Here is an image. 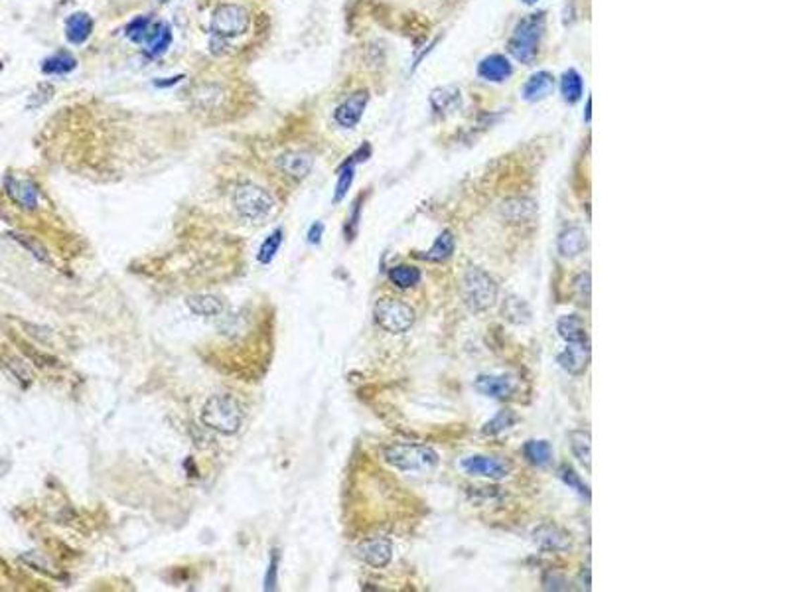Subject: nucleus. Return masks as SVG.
<instances>
[{"label": "nucleus", "instance_id": "9b49d317", "mask_svg": "<svg viewBox=\"0 0 789 592\" xmlns=\"http://www.w3.org/2000/svg\"><path fill=\"white\" fill-rule=\"evenodd\" d=\"M358 555H360L361 561L367 562L370 567L383 569L393 559V543L385 537H373V539L361 543L358 547Z\"/></svg>", "mask_w": 789, "mask_h": 592}, {"label": "nucleus", "instance_id": "393cba45", "mask_svg": "<svg viewBox=\"0 0 789 592\" xmlns=\"http://www.w3.org/2000/svg\"><path fill=\"white\" fill-rule=\"evenodd\" d=\"M454 247H456L454 235H452L450 231H444V233H440L438 239L434 241V245L430 247L429 251L422 255V259H427V261H432V263L446 261V259L452 257Z\"/></svg>", "mask_w": 789, "mask_h": 592}, {"label": "nucleus", "instance_id": "cd10ccee", "mask_svg": "<svg viewBox=\"0 0 789 592\" xmlns=\"http://www.w3.org/2000/svg\"><path fill=\"white\" fill-rule=\"evenodd\" d=\"M391 282L397 286V289H412L420 282V271L417 267H410V265H399V267H393L389 271Z\"/></svg>", "mask_w": 789, "mask_h": 592}, {"label": "nucleus", "instance_id": "7c9ffc66", "mask_svg": "<svg viewBox=\"0 0 789 592\" xmlns=\"http://www.w3.org/2000/svg\"><path fill=\"white\" fill-rule=\"evenodd\" d=\"M515 421H517V417H515V412L510 411V409H501L491 421H488L486 424H484V434H500V432H503L505 429H510V427H513L515 424Z\"/></svg>", "mask_w": 789, "mask_h": 592}, {"label": "nucleus", "instance_id": "f257e3e1", "mask_svg": "<svg viewBox=\"0 0 789 592\" xmlns=\"http://www.w3.org/2000/svg\"><path fill=\"white\" fill-rule=\"evenodd\" d=\"M245 421V407L237 397L220 393L210 397L201 409V422L220 434H235Z\"/></svg>", "mask_w": 789, "mask_h": 592}, {"label": "nucleus", "instance_id": "2eb2a0df", "mask_svg": "<svg viewBox=\"0 0 789 592\" xmlns=\"http://www.w3.org/2000/svg\"><path fill=\"white\" fill-rule=\"evenodd\" d=\"M557 247H559V253L564 259H572V257H579L580 253H584V249L588 247V237H586L584 229L572 225V227L560 231Z\"/></svg>", "mask_w": 789, "mask_h": 592}, {"label": "nucleus", "instance_id": "58836bf2", "mask_svg": "<svg viewBox=\"0 0 789 592\" xmlns=\"http://www.w3.org/2000/svg\"><path fill=\"white\" fill-rule=\"evenodd\" d=\"M277 572H279V557H277V551H274L272 557H270L269 571H267V579H265L267 591H274L277 588Z\"/></svg>", "mask_w": 789, "mask_h": 592}, {"label": "nucleus", "instance_id": "473e14b6", "mask_svg": "<svg viewBox=\"0 0 789 592\" xmlns=\"http://www.w3.org/2000/svg\"><path fill=\"white\" fill-rule=\"evenodd\" d=\"M460 103V91L456 87H444V89H436L432 93V105L436 111H450L454 109Z\"/></svg>", "mask_w": 789, "mask_h": 592}, {"label": "nucleus", "instance_id": "2f4dec72", "mask_svg": "<svg viewBox=\"0 0 789 592\" xmlns=\"http://www.w3.org/2000/svg\"><path fill=\"white\" fill-rule=\"evenodd\" d=\"M282 229H274L272 233H270L269 237L263 241V245H260L259 249V255H257V259H259V263H263V265H269L272 259H274V255L279 253L280 245H282Z\"/></svg>", "mask_w": 789, "mask_h": 592}, {"label": "nucleus", "instance_id": "ddd939ff", "mask_svg": "<svg viewBox=\"0 0 789 592\" xmlns=\"http://www.w3.org/2000/svg\"><path fill=\"white\" fill-rule=\"evenodd\" d=\"M476 389L491 399H507L515 391V382L507 375H480L476 379Z\"/></svg>", "mask_w": 789, "mask_h": 592}, {"label": "nucleus", "instance_id": "5701e85b", "mask_svg": "<svg viewBox=\"0 0 789 592\" xmlns=\"http://www.w3.org/2000/svg\"><path fill=\"white\" fill-rule=\"evenodd\" d=\"M146 46H149L150 56H158L162 51L168 50L172 42V32L168 24H154L152 28H149L146 32Z\"/></svg>", "mask_w": 789, "mask_h": 592}, {"label": "nucleus", "instance_id": "b1692460", "mask_svg": "<svg viewBox=\"0 0 789 592\" xmlns=\"http://www.w3.org/2000/svg\"><path fill=\"white\" fill-rule=\"evenodd\" d=\"M569 439L574 458H579L580 464H584L586 468H590V464H592V460H590L592 458V439H590V432L579 429V431L570 432Z\"/></svg>", "mask_w": 789, "mask_h": 592}, {"label": "nucleus", "instance_id": "1a4fd4ad", "mask_svg": "<svg viewBox=\"0 0 789 592\" xmlns=\"http://www.w3.org/2000/svg\"><path fill=\"white\" fill-rule=\"evenodd\" d=\"M367 101H370L367 91H358V93L350 95L341 105H338V109L334 111V121L338 122L341 129H353L361 121L363 111L367 107Z\"/></svg>", "mask_w": 789, "mask_h": 592}, {"label": "nucleus", "instance_id": "0eeeda50", "mask_svg": "<svg viewBox=\"0 0 789 592\" xmlns=\"http://www.w3.org/2000/svg\"><path fill=\"white\" fill-rule=\"evenodd\" d=\"M247 26H249V14H247V8H243L239 4H221L215 8L213 18H211V30L221 38L241 36L243 32H247Z\"/></svg>", "mask_w": 789, "mask_h": 592}, {"label": "nucleus", "instance_id": "a878e982", "mask_svg": "<svg viewBox=\"0 0 789 592\" xmlns=\"http://www.w3.org/2000/svg\"><path fill=\"white\" fill-rule=\"evenodd\" d=\"M503 318H507L513 324H527L531 320V308L527 302L519 296H507L503 301Z\"/></svg>", "mask_w": 789, "mask_h": 592}, {"label": "nucleus", "instance_id": "f704fd0d", "mask_svg": "<svg viewBox=\"0 0 789 592\" xmlns=\"http://www.w3.org/2000/svg\"><path fill=\"white\" fill-rule=\"evenodd\" d=\"M560 478L564 480V484H569L572 490H576V492L580 493V496H586V498H590V492H588V486L580 480V476L574 472V468H570V466H560Z\"/></svg>", "mask_w": 789, "mask_h": 592}, {"label": "nucleus", "instance_id": "7ed1b4c3", "mask_svg": "<svg viewBox=\"0 0 789 592\" xmlns=\"http://www.w3.org/2000/svg\"><path fill=\"white\" fill-rule=\"evenodd\" d=\"M383 458L391 466L405 472L430 470L438 464V454L427 444H410V442H395L383 448Z\"/></svg>", "mask_w": 789, "mask_h": 592}, {"label": "nucleus", "instance_id": "412c9836", "mask_svg": "<svg viewBox=\"0 0 789 592\" xmlns=\"http://www.w3.org/2000/svg\"><path fill=\"white\" fill-rule=\"evenodd\" d=\"M279 166L284 174L300 180L312 170V156H308L306 152H290V154L280 156Z\"/></svg>", "mask_w": 789, "mask_h": 592}, {"label": "nucleus", "instance_id": "ea45409f", "mask_svg": "<svg viewBox=\"0 0 789 592\" xmlns=\"http://www.w3.org/2000/svg\"><path fill=\"white\" fill-rule=\"evenodd\" d=\"M574 289L579 291L580 298H590V272H580L574 281Z\"/></svg>", "mask_w": 789, "mask_h": 592}, {"label": "nucleus", "instance_id": "c03bdc74", "mask_svg": "<svg viewBox=\"0 0 789 592\" xmlns=\"http://www.w3.org/2000/svg\"><path fill=\"white\" fill-rule=\"evenodd\" d=\"M523 2H525V4H535L537 0H523Z\"/></svg>", "mask_w": 789, "mask_h": 592}, {"label": "nucleus", "instance_id": "4468645a", "mask_svg": "<svg viewBox=\"0 0 789 592\" xmlns=\"http://www.w3.org/2000/svg\"><path fill=\"white\" fill-rule=\"evenodd\" d=\"M6 191L12 198V201L16 206H20L22 210H36L38 206V188L28 180H20V178H8L6 180Z\"/></svg>", "mask_w": 789, "mask_h": 592}, {"label": "nucleus", "instance_id": "aec40b11", "mask_svg": "<svg viewBox=\"0 0 789 592\" xmlns=\"http://www.w3.org/2000/svg\"><path fill=\"white\" fill-rule=\"evenodd\" d=\"M553 85H555V80H553V75H550L549 71H537L525 83L523 97L527 101L545 99L550 91H553Z\"/></svg>", "mask_w": 789, "mask_h": 592}, {"label": "nucleus", "instance_id": "dca6fc26", "mask_svg": "<svg viewBox=\"0 0 789 592\" xmlns=\"http://www.w3.org/2000/svg\"><path fill=\"white\" fill-rule=\"evenodd\" d=\"M511 71L513 70H511L510 60L505 56H500V53L488 56L486 60H481L480 68H478L481 80L493 81V83H501V81L507 80Z\"/></svg>", "mask_w": 789, "mask_h": 592}, {"label": "nucleus", "instance_id": "c9c22d12", "mask_svg": "<svg viewBox=\"0 0 789 592\" xmlns=\"http://www.w3.org/2000/svg\"><path fill=\"white\" fill-rule=\"evenodd\" d=\"M149 28H150L149 18H139V20H134L132 24H130L129 30H127V34H129L130 40L142 42L144 38H146V32H149Z\"/></svg>", "mask_w": 789, "mask_h": 592}, {"label": "nucleus", "instance_id": "f8f14e48", "mask_svg": "<svg viewBox=\"0 0 789 592\" xmlns=\"http://www.w3.org/2000/svg\"><path fill=\"white\" fill-rule=\"evenodd\" d=\"M533 539L545 551H569L570 547H572L569 533H564L560 527L550 525V523H545V525L537 527L535 533H533Z\"/></svg>", "mask_w": 789, "mask_h": 592}, {"label": "nucleus", "instance_id": "f03ea898", "mask_svg": "<svg viewBox=\"0 0 789 592\" xmlns=\"http://www.w3.org/2000/svg\"><path fill=\"white\" fill-rule=\"evenodd\" d=\"M500 286L490 272L480 267H469L462 281V296L472 312H486L498 302Z\"/></svg>", "mask_w": 789, "mask_h": 592}, {"label": "nucleus", "instance_id": "423d86ee", "mask_svg": "<svg viewBox=\"0 0 789 592\" xmlns=\"http://www.w3.org/2000/svg\"><path fill=\"white\" fill-rule=\"evenodd\" d=\"M233 203H235V210L239 211L241 218L253 221L265 220L274 206L269 191L255 186V184L237 186V190L233 194Z\"/></svg>", "mask_w": 789, "mask_h": 592}, {"label": "nucleus", "instance_id": "f3484780", "mask_svg": "<svg viewBox=\"0 0 789 592\" xmlns=\"http://www.w3.org/2000/svg\"><path fill=\"white\" fill-rule=\"evenodd\" d=\"M503 218L510 223H527L535 218L537 206L529 198H511L503 203Z\"/></svg>", "mask_w": 789, "mask_h": 592}, {"label": "nucleus", "instance_id": "72a5a7b5", "mask_svg": "<svg viewBox=\"0 0 789 592\" xmlns=\"http://www.w3.org/2000/svg\"><path fill=\"white\" fill-rule=\"evenodd\" d=\"M351 182H353V162H346L340 168V178L336 184V194H334V201L338 203L346 198V194L350 190Z\"/></svg>", "mask_w": 789, "mask_h": 592}, {"label": "nucleus", "instance_id": "37998d69", "mask_svg": "<svg viewBox=\"0 0 789 592\" xmlns=\"http://www.w3.org/2000/svg\"><path fill=\"white\" fill-rule=\"evenodd\" d=\"M590 103H592L590 99L586 101V121H590Z\"/></svg>", "mask_w": 789, "mask_h": 592}, {"label": "nucleus", "instance_id": "20e7f679", "mask_svg": "<svg viewBox=\"0 0 789 592\" xmlns=\"http://www.w3.org/2000/svg\"><path fill=\"white\" fill-rule=\"evenodd\" d=\"M545 34V14H529L517 24L510 40V53L521 63H531L537 58L541 38Z\"/></svg>", "mask_w": 789, "mask_h": 592}, {"label": "nucleus", "instance_id": "c756f323", "mask_svg": "<svg viewBox=\"0 0 789 592\" xmlns=\"http://www.w3.org/2000/svg\"><path fill=\"white\" fill-rule=\"evenodd\" d=\"M582 91H584V83H582V77H580L579 71H567L562 75V80H560V93H562L564 101L576 103L582 97Z\"/></svg>", "mask_w": 789, "mask_h": 592}, {"label": "nucleus", "instance_id": "e433bc0d", "mask_svg": "<svg viewBox=\"0 0 789 592\" xmlns=\"http://www.w3.org/2000/svg\"><path fill=\"white\" fill-rule=\"evenodd\" d=\"M14 239L18 243H22L28 251L36 257V259H40V261H48V255H46V251H44V247H40L36 241H32V239H28L26 235H14Z\"/></svg>", "mask_w": 789, "mask_h": 592}, {"label": "nucleus", "instance_id": "c85d7f7f", "mask_svg": "<svg viewBox=\"0 0 789 592\" xmlns=\"http://www.w3.org/2000/svg\"><path fill=\"white\" fill-rule=\"evenodd\" d=\"M523 454L535 466H547L553 460V448L547 441H529L523 446Z\"/></svg>", "mask_w": 789, "mask_h": 592}, {"label": "nucleus", "instance_id": "39448f33", "mask_svg": "<svg viewBox=\"0 0 789 592\" xmlns=\"http://www.w3.org/2000/svg\"><path fill=\"white\" fill-rule=\"evenodd\" d=\"M375 322L389 334H405L415 324V310L399 298H381L375 304Z\"/></svg>", "mask_w": 789, "mask_h": 592}, {"label": "nucleus", "instance_id": "bb28decb", "mask_svg": "<svg viewBox=\"0 0 789 592\" xmlns=\"http://www.w3.org/2000/svg\"><path fill=\"white\" fill-rule=\"evenodd\" d=\"M75 65H77V61H75L73 56H70L68 51H60V53L51 56L48 60H44L42 71L46 75H65V73L75 70Z\"/></svg>", "mask_w": 789, "mask_h": 592}, {"label": "nucleus", "instance_id": "a19ab883", "mask_svg": "<svg viewBox=\"0 0 789 592\" xmlns=\"http://www.w3.org/2000/svg\"><path fill=\"white\" fill-rule=\"evenodd\" d=\"M322 233H324V223H322V221H316V223L308 229V241L312 243V245H318L322 239Z\"/></svg>", "mask_w": 789, "mask_h": 592}, {"label": "nucleus", "instance_id": "6ab92c4d", "mask_svg": "<svg viewBox=\"0 0 789 592\" xmlns=\"http://www.w3.org/2000/svg\"><path fill=\"white\" fill-rule=\"evenodd\" d=\"M557 332H559V336L567 341V344H576V341L588 340L586 324H584L582 318L576 316V314L560 316L559 322H557Z\"/></svg>", "mask_w": 789, "mask_h": 592}, {"label": "nucleus", "instance_id": "a18cd8bd", "mask_svg": "<svg viewBox=\"0 0 789 592\" xmlns=\"http://www.w3.org/2000/svg\"><path fill=\"white\" fill-rule=\"evenodd\" d=\"M0 70H2V63H0Z\"/></svg>", "mask_w": 789, "mask_h": 592}, {"label": "nucleus", "instance_id": "79ce46f5", "mask_svg": "<svg viewBox=\"0 0 789 592\" xmlns=\"http://www.w3.org/2000/svg\"><path fill=\"white\" fill-rule=\"evenodd\" d=\"M180 80H182V75H178V77H172L170 81H156V85H158V87H166V85H174V83H178Z\"/></svg>", "mask_w": 789, "mask_h": 592}, {"label": "nucleus", "instance_id": "a211bd4d", "mask_svg": "<svg viewBox=\"0 0 789 592\" xmlns=\"http://www.w3.org/2000/svg\"><path fill=\"white\" fill-rule=\"evenodd\" d=\"M91 30H93V20L85 12H75L65 22V38L73 46H80L83 42H87Z\"/></svg>", "mask_w": 789, "mask_h": 592}, {"label": "nucleus", "instance_id": "6e6552de", "mask_svg": "<svg viewBox=\"0 0 789 592\" xmlns=\"http://www.w3.org/2000/svg\"><path fill=\"white\" fill-rule=\"evenodd\" d=\"M462 468L472 474V476H484V478H491V480H501L505 478L511 470L510 462L496 458V456H469L466 460H462Z\"/></svg>", "mask_w": 789, "mask_h": 592}, {"label": "nucleus", "instance_id": "4be33fe9", "mask_svg": "<svg viewBox=\"0 0 789 592\" xmlns=\"http://www.w3.org/2000/svg\"><path fill=\"white\" fill-rule=\"evenodd\" d=\"M186 304L196 316H217L223 310V302L213 294H194Z\"/></svg>", "mask_w": 789, "mask_h": 592}, {"label": "nucleus", "instance_id": "9d476101", "mask_svg": "<svg viewBox=\"0 0 789 592\" xmlns=\"http://www.w3.org/2000/svg\"><path fill=\"white\" fill-rule=\"evenodd\" d=\"M557 362L570 375H584L590 363V340L569 344L564 351L557 355Z\"/></svg>", "mask_w": 789, "mask_h": 592}, {"label": "nucleus", "instance_id": "4c0bfd02", "mask_svg": "<svg viewBox=\"0 0 789 592\" xmlns=\"http://www.w3.org/2000/svg\"><path fill=\"white\" fill-rule=\"evenodd\" d=\"M543 584H545L547 591H567V588H569V581H567L564 577L557 574V572H549V574L543 579Z\"/></svg>", "mask_w": 789, "mask_h": 592}]
</instances>
